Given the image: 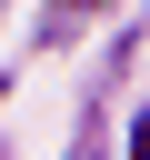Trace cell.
Returning a JSON list of instances; mask_svg holds the SVG:
<instances>
[{"instance_id":"6da1fadb","label":"cell","mask_w":150,"mask_h":160,"mask_svg":"<svg viewBox=\"0 0 150 160\" xmlns=\"http://www.w3.org/2000/svg\"><path fill=\"white\" fill-rule=\"evenodd\" d=\"M130 160H150V120H140V130H130Z\"/></svg>"}]
</instances>
